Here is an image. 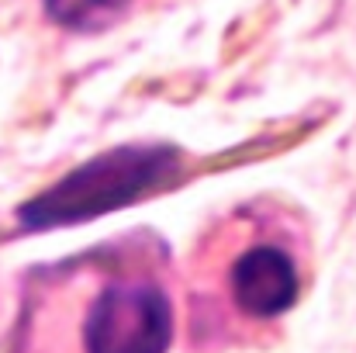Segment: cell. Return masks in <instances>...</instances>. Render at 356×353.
<instances>
[{
    "label": "cell",
    "instance_id": "1",
    "mask_svg": "<svg viewBox=\"0 0 356 353\" xmlns=\"http://www.w3.org/2000/svg\"><path fill=\"white\" fill-rule=\"evenodd\" d=\"M177 170L180 152L173 146H121L76 166L56 187L21 205L17 219L31 233L80 226L138 201L156 187H166L177 177Z\"/></svg>",
    "mask_w": 356,
    "mask_h": 353
},
{
    "label": "cell",
    "instance_id": "2",
    "mask_svg": "<svg viewBox=\"0 0 356 353\" xmlns=\"http://www.w3.org/2000/svg\"><path fill=\"white\" fill-rule=\"evenodd\" d=\"M173 340V308L149 281L108 284L87 312V353H166Z\"/></svg>",
    "mask_w": 356,
    "mask_h": 353
},
{
    "label": "cell",
    "instance_id": "3",
    "mask_svg": "<svg viewBox=\"0 0 356 353\" xmlns=\"http://www.w3.org/2000/svg\"><path fill=\"white\" fill-rule=\"evenodd\" d=\"M229 281H232L236 305L252 319H277L287 308H294L301 295L294 260L270 242L242 249L232 263Z\"/></svg>",
    "mask_w": 356,
    "mask_h": 353
},
{
    "label": "cell",
    "instance_id": "4",
    "mask_svg": "<svg viewBox=\"0 0 356 353\" xmlns=\"http://www.w3.org/2000/svg\"><path fill=\"white\" fill-rule=\"evenodd\" d=\"M128 0H45V14L73 31H97L111 24Z\"/></svg>",
    "mask_w": 356,
    "mask_h": 353
}]
</instances>
